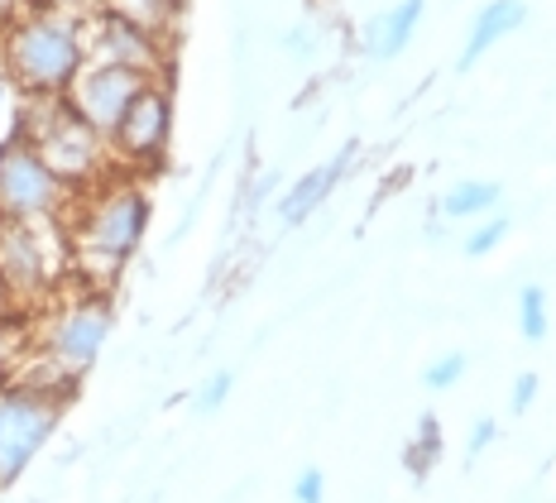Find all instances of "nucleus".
Returning <instances> with one entry per match:
<instances>
[{"mask_svg": "<svg viewBox=\"0 0 556 503\" xmlns=\"http://www.w3.org/2000/svg\"><path fill=\"white\" fill-rule=\"evenodd\" d=\"M494 441H500V423H494V417H480V423L470 427V441H466V455L475 461V455H484L494 447Z\"/></svg>", "mask_w": 556, "mask_h": 503, "instance_id": "obj_22", "label": "nucleus"}, {"mask_svg": "<svg viewBox=\"0 0 556 503\" xmlns=\"http://www.w3.org/2000/svg\"><path fill=\"white\" fill-rule=\"evenodd\" d=\"M466 369H470V355L451 350V355H437L432 365L422 369V383H427V389H437V393H446V389H456V383L466 379Z\"/></svg>", "mask_w": 556, "mask_h": 503, "instance_id": "obj_17", "label": "nucleus"}, {"mask_svg": "<svg viewBox=\"0 0 556 503\" xmlns=\"http://www.w3.org/2000/svg\"><path fill=\"white\" fill-rule=\"evenodd\" d=\"M67 398L73 393L43 379H0V489H10L39 461V451L49 447L58 423H63Z\"/></svg>", "mask_w": 556, "mask_h": 503, "instance_id": "obj_3", "label": "nucleus"}, {"mask_svg": "<svg viewBox=\"0 0 556 503\" xmlns=\"http://www.w3.org/2000/svg\"><path fill=\"white\" fill-rule=\"evenodd\" d=\"M442 451H446L442 423H437V413H422V417H417L413 441L403 447V465H408V475L413 479H427V475L437 470V461H442Z\"/></svg>", "mask_w": 556, "mask_h": 503, "instance_id": "obj_14", "label": "nucleus"}, {"mask_svg": "<svg viewBox=\"0 0 556 503\" xmlns=\"http://www.w3.org/2000/svg\"><path fill=\"white\" fill-rule=\"evenodd\" d=\"M87 58V15L34 5L0 20V67L20 87V97H63Z\"/></svg>", "mask_w": 556, "mask_h": 503, "instance_id": "obj_2", "label": "nucleus"}, {"mask_svg": "<svg viewBox=\"0 0 556 503\" xmlns=\"http://www.w3.org/2000/svg\"><path fill=\"white\" fill-rule=\"evenodd\" d=\"M106 144H111V159L125 163V168H154V163H164L173 144V91L164 87V77H154L130 101V111L115 121Z\"/></svg>", "mask_w": 556, "mask_h": 503, "instance_id": "obj_7", "label": "nucleus"}, {"mask_svg": "<svg viewBox=\"0 0 556 503\" xmlns=\"http://www.w3.org/2000/svg\"><path fill=\"white\" fill-rule=\"evenodd\" d=\"M149 73L139 67H125V63H111V58H87L83 73L73 77V87L63 91V101L73 106V115H83L97 135H111L115 121L130 111V101L149 87Z\"/></svg>", "mask_w": 556, "mask_h": 503, "instance_id": "obj_8", "label": "nucleus"}, {"mask_svg": "<svg viewBox=\"0 0 556 503\" xmlns=\"http://www.w3.org/2000/svg\"><path fill=\"white\" fill-rule=\"evenodd\" d=\"M351 159H355V144H345L336 159L317 163V168H307L303 178H298L283 197H278V221H283V226H303L312 212H321V206L331 202V192L341 187L345 168H351Z\"/></svg>", "mask_w": 556, "mask_h": 503, "instance_id": "obj_10", "label": "nucleus"}, {"mask_svg": "<svg viewBox=\"0 0 556 503\" xmlns=\"http://www.w3.org/2000/svg\"><path fill=\"white\" fill-rule=\"evenodd\" d=\"M39 5L73 10V15H97V10H101V5H111V0H39Z\"/></svg>", "mask_w": 556, "mask_h": 503, "instance_id": "obj_23", "label": "nucleus"}, {"mask_svg": "<svg viewBox=\"0 0 556 503\" xmlns=\"http://www.w3.org/2000/svg\"><path fill=\"white\" fill-rule=\"evenodd\" d=\"M5 15H15V0H0V20Z\"/></svg>", "mask_w": 556, "mask_h": 503, "instance_id": "obj_26", "label": "nucleus"}, {"mask_svg": "<svg viewBox=\"0 0 556 503\" xmlns=\"http://www.w3.org/2000/svg\"><path fill=\"white\" fill-rule=\"evenodd\" d=\"M149 10H154V20H159V25H164V20L173 15V10H178V0H149Z\"/></svg>", "mask_w": 556, "mask_h": 503, "instance_id": "obj_25", "label": "nucleus"}, {"mask_svg": "<svg viewBox=\"0 0 556 503\" xmlns=\"http://www.w3.org/2000/svg\"><path fill=\"white\" fill-rule=\"evenodd\" d=\"M111 326H115V307L106 298V288H87L77 298H67L63 307L49 317L43 326V383H58V389L77 393L83 374L97 365V355L111 341Z\"/></svg>", "mask_w": 556, "mask_h": 503, "instance_id": "obj_4", "label": "nucleus"}, {"mask_svg": "<svg viewBox=\"0 0 556 503\" xmlns=\"http://www.w3.org/2000/svg\"><path fill=\"white\" fill-rule=\"evenodd\" d=\"M508 226H514L508 216H494V212L480 216V221L470 226V236H466V244H460V250H466L470 260H484V254H494V250H500V244L508 240Z\"/></svg>", "mask_w": 556, "mask_h": 503, "instance_id": "obj_16", "label": "nucleus"}, {"mask_svg": "<svg viewBox=\"0 0 556 503\" xmlns=\"http://www.w3.org/2000/svg\"><path fill=\"white\" fill-rule=\"evenodd\" d=\"M67 236L58 230V221L49 226H25V221H0V278L10 284V292L20 298H43L58 278L63 264Z\"/></svg>", "mask_w": 556, "mask_h": 503, "instance_id": "obj_6", "label": "nucleus"}, {"mask_svg": "<svg viewBox=\"0 0 556 503\" xmlns=\"http://www.w3.org/2000/svg\"><path fill=\"white\" fill-rule=\"evenodd\" d=\"M230 389H236V374H230V369H216L212 379L197 389V413H216V407H222L226 398H230Z\"/></svg>", "mask_w": 556, "mask_h": 503, "instance_id": "obj_18", "label": "nucleus"}, {"mask_svg": "<svg viewBox=\"0 0 556 503\" xmlns=\"http://www.w3.org/2000/svg\"><path fill=\"white\" fill-rule=\"evenodd\" d=\"M0 369H5V355H0Z\"/></svg>", "mask_w": 556, "mask_h": 503, "instance_id": "obj_27", "label": "nucleus"}, {"mask_svg": "<svg viewBox=\"0 0 556 503\" xmlns=\"http://www.w3.org/2000/svg\"><path fill=\"white\" fill-rule=\"evenodd\" d=\"M87 39L91 58H111V63L139 67L149 77H159V67H164V25L125 5H101L97 15H87Z\"/></svg>", "mask_w": 556, "mask_h": 503, "instance_id": "obj_9", "label": "nucleus"}, {"mask_svg": "<svg viewBox=\"0 0 556 503\" xmlns=\"http://www.w3.org/2000/svg\"><path fill=\"white\" fill-rule=\"evenodd\" d=\"M15 312V292H10V284L0 278V326H5V317Z\"/></svg>", "mask_w": 556, "mask_h": 503, "instance_id": "obj_24", "label": "nucleus"}, {"mask_svg": "<svg viewBox=\"0 0 556 503\" xmlns=\"http://www.w3.org/2000/svg\"><path fill=\"white\" fill-rule=\"evenodd\" d=\"M20 101H25V97H20V87H15V81H10V73H5V67H0V144H5V139L15 135V115H20Z\"/></svg>", "mask_w": 556, "mask_h": 503, "instance_id": "obj_19", "label": "nucleus"}, {"mask_svg": "<svg viewBox=\"0 0 556 503\" xmlns=\"http://www.w3.org/2000/svg\"><path fill=\"white\" fill-rule=\"evenodd\" d=\"M422 15H427V0H393L389 10H379V15L365 25V34H361L365 53L375 58V63H389V58H399L413 43V34H417V25H422Z\"/></svg>", "mask_w": 556, "mask_h": 503, "instance_id": "obj_12", "label": "nucleus"}, {"mask_svg": "<svg viewBox=\"0 0 556 503\" xmlns=\"http://www.w3.org/2000/svg\"><path fill=\"white\" fill-rule=\"evenodd\" d=\"M538 393H542V379L532 369H523L514 379V393H508V407H514V413H528L532 403H538Z\"/></svg>", "mask_w": 556, "mask_h": 503, "instance_id": "obj_21", "label": "nucleus"}, {"mask_svg": "<svg viewBox=\"0 0 556 503\" xmlns=\"http://www.w3.org/2000/svg\"><path fill=\"white\" fill-rule=\"evenodd\" d=\"M67 212H77L73 226L63 230L67 254L83 268V278H91V288H106L121 278V268L144 244L154 202H149V192L135 178H101L83 187Z\"/></svg>", "mask_w": 556, "mask_h": 503, "instance_id": "obj_1", "label": "nucleus"}, {"mask_svg": "<svg viewBox=\"0 0 556 503\" xmlns=\"http://www.w3.org/2000/svg\"><path fill=\"white\" fill-rule=\"evenodd\" d=\"M73 197L77 192L58 178L53 163L29 139H5L0 144V221L49 226V221H63Z\"/></svg>", "mask_w": 556, "mask_h": 503, "instance_id": "obj_5", "label": "nucleus"}, {"mask_svg": "<svg viewBox=\"0 0 556 503\" xmlns=\"http://www.w3.org/2000/svg\"><path fill=\"white\" fill-rule=\"evenodd\" d=\"M523 20H528V0H490V5H480L466 43H460V53H456V73H470L484 53L500 49L508 34L523 29Z\"/></svg>", "mask_w": 556, "mask_h": 503, "instance_id": "obj_11", "label": "nucleus"}, {"mask_svg": "<svg viewBox=\"0 0 556 503\" xmlns=\"http://www.w3.org/2000/svg\"><path fill=\"white\" fill-rule=\"evenodd\" d=\"M500 197H504V187L494 178H460L442 197V221H480L500 206Z\"/></svg>", "mask_w": 556, "mask_h": 503, "instance_id": "obj_13", "label": "nucleus"}, {"mask_svg": "<svg viewBox=\"0 0 556 503\" xmlns=\"http://www.w3.org/2000/svg\"><path fill=\"white\" fill-rule=\"evenodd\" d=\"M293 503H327V479H321L317 465H307V470L293 479Z\"/></svg>", "mask_w": 556, "mask_h": 503, "instance_id": "obj_20", "label": "nucleus"}, {"mask_svg": "<svg viewBox=\"0 0 556 503\" xmlns=\"http://www.w3.org/2000/svg\"><path fill=\"white\" fill-rule=\"evenodd\" d=\"M518 331H523L528 345H542L552 331V298L542 284H528L518 292Z\"/></svg>", "mask_w": 556, "mask_h": 503, "instance_id": "obj_15", "label": "nucleus"}]
</instances>
